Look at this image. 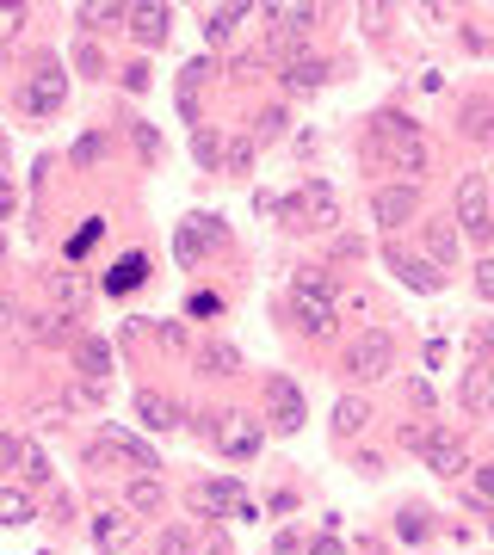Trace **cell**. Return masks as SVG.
Here are the masks:
<instances>
[{
	"instance_id": "6da1fadb",
	"label": "cell",
	"mask_w": 494,
	"mask_h": 555,
	"mask_svg": "<svg viewBox=\"0 0 494 555\" xmlns=\"http://www.w3.org/2000/svg\"><path fill=\"white\" fill-rule=\"evenodd\" d=\"M291 315L303 333H315V340H328L334 333V278L322 266H303L297 284H291Z\"/></svg>"
},
{
	"instance_id": "7a4b0ae2",
	"label": "cell",
	"mask_w": 494,
	"mask_h": 555,
	"mask_svg": "<svg viewBox=\"0 0 494 555\" xmlns=\"http://www.w3.org/2000/svg\"><path fill=\"white\" fill-rule=\"evenodd\" d=\"M198 432L210 438V444H217V451L223 457H254L260 451V438H266V426L254 420V414H235V407H229V414H198Z\"/></svg>"
},
{
	"instance_id": "3957f363",
	"label": "cell",
	"mask_w": 494,
	"mask_h": 555,
	"mask_svg": "<svg viewBox=\"0 0 494 555\" xmlns=\"http://www.w3.org/2000/svg\"><path fill=\"white\" fill-rule=\"evenodd\" d=\"M396 370V340L383 327H365L359 340L346 346V377H359V383H377V377H390Z\"/></svg>"
},
{
	"instance_id": "277c9868",
	"label": "cell",
	"mask_w": 494,
	"mask_h": 555,
	"mask_svg": "<svg viewBox=\"0 0 494 555\" xmlns=\"http://www.w3.org/2000/svg\"><path fill=\"white\" fill-rule=\"evenodd\" d=\"M278 210H291V216H297V229H315V235H328L334 222H340V198H334V185H328V179L297 185V198H291V204H278Z\"/></svg>"
},
{
	"instance_id": "5b68a950",
	"label": "cell",
	"mask_w": 494,
	"mask_h": 555,
	"mask_svg": "<svg viewBox=\"0 0 494 555\" xmlns=\"http://www.w3.org/2000/svg\"><path fill=\"white\" fill-rule=\"evenodd\" d=\"M87 463H124V469H161V457L149 451V444L143 438H136V432H124V426H105L99 438H93V451H87Z\"/></svg>"
},
{
	"instance_id": "8992f818",
	"label": "cell",
	"mask_w": 494,
	"mask_h": 555,
	"mask_svg": "<svg viewBox=\"0 0 494 555\" xmlns=\"http://www.w3.org/2000/svg\"><path fill=\"white\" fill-rule=\"evenodd\" d=\"M457 229H464L470 241H488L494 235V198H488V179L482 173L457 179Z\"/></svg>"
},
{
	"instance_id": "52a82bcc",
	"label": "cell",
	"mask_w": 494,
	"mask_h": 555,
	"mask_svg": "<svg viewBox=\"0 0 494 555\" xmlns=\"http://www.w3.org/2000/svg\"><path fill=\"white\" fill-rule=\"evenodd\" d=\"M186 500H192L198 518H254V500H247L241 481H229V475H223V481H198Z\"/></svg>"
},
{
	"instance_id": "ba28073f",
	"label": "cell",
	"mask_w": 494,
	"mask_h": 555,
	"mask_svg": "<svg viewBox=\"0 0 494 555\" xmlns=\"http://www.w3.org/2000/svg\"><path fill=\"white\" fill-rule=\"evenodd\" d=\"M303 420H309L303 389L291 377H266V426L272 432H303Z\"/></svg>"
},
{
	"instance_id": "9c48e42d",
	"label": "cell",
	"mask_w": 494,
	"mask_h": 555,
	"mask_svg": "<svg viewBox=\"0 0 494 555\" xmlns=\"http://www.w3.org/2000/svg\"><path fill=\"white\" fill-rule=\"evenodd\" d=\"M62 99H68V81H62V68L56 62H38V74L19 87V105L25 111H38V118H50V111H62Z\"/></svg>"
},
{
	"instance_id": "30bf717a",
	"label": "cell",
	"mask_w": 494,
	"mask_h": 555,
	"mask_svg": "<svg viewBox=\"0 0 494 555\" xmlns=\"http://www.w3.org/2000/svg\"><path fill=\"white\" fill-rule=\"evenodd\" d=\"M371 216H377L383 229L396 235L402 222H414V216H420V185H408V179H402V185H377V198H371Z\"/></svg>"
},
{
	"instance_id": "8fae6325",
	"label": "cell",
	"mask_w": 494,
	"mask_h": 555,
	"mask_svg": "<svg viewBox=\"0 0 494 555\" xmlns=\"http://www.w3.org/2000/svg\"><path fill=\"white\" fill-rule=\"evenodd\" d=\"M420 457H427L433 475H464L470 457H464V438L445 432V426H427V438H420Z\"/></svg>"
},
{
	"instance_id": "7c38bea8",
	"label": "cell",
	"mask_w": 494,
	"mask_h": 555,
	"mask_svg": "<svg viewBox=\"0 0 494 555\" xmlns=\"http://www.w3.org/2000/svg\"><path fill=\"white\" fill-rule=\"evenodd\" d=\"M383 259H390V272L408 284V290H420V296H433V290H445V272L439 266H427V259H420V253H408V247H383Z\"/></svg>"
},
{
	"instance_id": "4fadbf2b",
	"label": "cell",
	"mask_w": 494,
	"mask_h": 555,
	"mask_svg": "<svg viewBox=\"0 0 494 555\" xmlns=\"http://www.w3.org/2000/svg\"><path fill=\"white\" fill-rule=\"evenodd\" d=\"M229 235H223V222L217 216H186L180 222V235H173V253H180L186 259V266H192V259H204L210 247H223Z\"/></svg>"
},
{
	"instance_id": "5bb4252c",
	"label": "cell",
	"mask_w": 494,
	"mask_h": 555,
	"mask_svg": "<svg viewBox=\"0 0 494 555\" xmlns=\"http://www.w3.org/2000/svg\"><path fill=\"white\" fill-rule=\"evenodd\" d=\"M457 401H464L476 420H488L494 414V370L488 364H470L464 377H457Z\"/></svg>"
},
{
	"instance_id": "9a60e30c",
	"label": "cell",
	"mask_w": 494,
	"mask_h": 555,
	"mask_svg": "<svg viewBox=\"0 0 494 555\" xmlns=\"http://www.w3.org/2000/svg\"><path fill=\"white\" fill-rule=\"evenodd\" d=\"M0 463H13L25 481H50V463H44V451L31 438H19V432H7L0 438Z\"/></svg>"
},
{
	"instance_id": "2e32d148",
	"label": "cell",
	"mask_w": 494,
	"mask_h": 555,
	"mask_svg": "<svg viewBox=\"0 0 494 555\" xmlns=\"http://www.w3.org/2000/svg\"><path fill=\"white\" fill-rule=\"evenodd\" d=\"M124 19H130V31H136V44H149V50L167 44V31H173V13L161 7V0H143V7H130Z\"/></svg>"
},
{
	"instance_id": "e0dca14e",
	"label": "cell",
	"mask_w": 494,
	"mask_h": 555,
	"mask_svg": "<svg viewBox=\"0 0 494 555\" xmlns=\"http://www.w3.org/2000/svg\"><path fill=\"white\" fill-rule=\"evenodd\" d=\"M278 81H285L291 93H315V87L328 81V62H322V56H309V50H291V56H285V74H278Z\"/></svg>"
},
{
	"instance_id": "ac0fdd59",
	"label": "cell",
	"mask_w": 494,
	"mask_h": 555,
	"mask_svg": "<svg viewBox=\"0 0 494 555\" xmlns=\"http://www.w3.org/2000/svg\"><path fill=\"white\" fill-rule=\"evenodd\" d=\"M75 370H81V377L99 389L105 377H112V346H105L99 333H81V340H75Z\"/></svg>"
},
{
	"instance_id": "d6986e66",
	"label": "cell",
	"mask_w": 494,
	"mask_h": 555,
	"mask_svg": "<svg viewBox=\"0 0 494 555\" xmlns=\"http://www.w3.org/2000/svg\"><path fill=\"white\" fill-rule=\"evenodd\" d=\"M130 537H136V518H130V512H99V518H93V549H99V555L130 549Z\"/></svg>"
},
{
	"instance_id": "ffe728a7",
	"label": "cell",
	"mask_w": 494,
	"mask_h": 555,
	"mask_svg": "<svg viewBox=\"0 0 494 555\" xmlns=\"http://www.w3.org/2000/svg\"><path fill=\"white\" fill-rule=\"evenodd\" d=\"M260 13L272 19V37H278V44H303L309 25H315V7H260Z\"/></svg>"
},
{
	"instance_id": "44dd1931",
	"label": "cell",
	"mask_w": 494,
	"mask_h": 555,
	"mask_svg": "<svg viewBox=\"0 0 494 555\" xmlns=\"http://www.w3.org/2000/svg\"><path fill=\"white\" fill-rule=\"evenodd\" d=\"M136 414H143V426H149V432H173V426H180V407H173L167 395H155V389L136 395Z\"/></svg>"
},
{
	"instance_id": "7402d4cb",
	"label": "cell",
	"mask_w": 494,
	"mask_h": 555,
	"mask_svg": "<svg viewBox=\"0 0 494 555\" xmlns=\"http://www.w3.org/2000/svg\"><path fill=\"white\" fill-rule=\"evenodd\" d=\"M457 247H464V241H457V229H451V222H427V266H457Z\"/></svg>"
},
{
	"instance_id": "603a6c76",
	"label": "cell",
	"mask_w": 494,
	"mask_h": 555,
	"mask_svg": "<svg viewBox=\"0 0 494 555\" xmlns=\"http://www.w3.org/2000/svg\"><path fill=\"white\" fill-rule=\"evenodd\" d=\"M198 370H204V377H235V370H241V352H235L229 340H210V346L198 352Z\"/></svg>"
},
{
	"instance_id": "cb8c5ba5",
	"label": "cell",
	"mask_w": 494,
	"mask_h": 555,
	"mask_svg": "<svg viewBox=\"0 0 494 555\" xmlns=\"http://www.w3.org/2000/svg\"><path fill=\"white\" fill-rule=\"evenodd\" d=\"M457 130H464L470 142H488L494 136V105L488 99H470L464 111H457Z\"/></svg>"
},
{
	"instance_id": "d4e9b609",
	"label": "cell",
	"mask_w": 494,
	"mask_h": 555,
	"mask_svg": "<svg viewBox=\"0 0 494 555\" xmlns=\"http://www.w3.org/2000/svg\"><path fill=\"white\" fill-rule=\"evenodd\" d=\"M143 278H149V259H143V253H124L118 266L105 272V290H118V296H124V290H136Z\"/></svg>"
},
{
	"instance_id": "484cf974",
	"label": "cell",
	"mask_w": 494,
	"mask_h": 555,
	"mask_svg": "<svg viewBox=\"0 0 494 555\" xmlns=\"http://www.w3.org/2000/svg\"><path fill=\"white\" fill-rule=\"evenodd\" d=\"M50 296L62 303V315H75L87 303V278L81 272H50Z\"/></svg>"
},
{
	"instance_id": "4316f807",
	"label": "cell",
	"mask_w": 494,
	"mask_h": 555,
	"mask_svg": "<svg viewBox=\"0 0 494 555\" xmlns=\"http://www.w3.org/2000/svg\"><path fill=\"white\" fill-rule=\"evenodd\" d=\"M365 426H371V407H365L359 395H346V401L334 407V432H340V438H359Z\"/></svg>"
},
{
	"instance_id": "83f0119b",
	"label": "cell",
	"mask_w": 494,
	"mask_h": 555,
	"mask_svg": "<svg viewBox=\"0 0 494 555\" xmlns=\"http://www.w3.org/2000/svg\"><path fill=\"white\" fill-rule=\"evenodd\" d=\"M161 500H167V494H161L155 475H136V481H130V512H161Z\"/></svg>"
},
{
	"instance_id": "f1b7e54d",
	"label": "cell",
	"mask_w": 494,
	"mask_h": 555,
	"mask_svg": "<svg viewBox=\"0 0 494 555\" xmlns=\"http://www.w3.org/2000/svg\"><path fill=\"white\" fill-rule=\"evenodd\" d=\"M0 525H31V494L25 488H0Z\"/></svg>"
},
{
	"instance_id": "f546056e",
	"label": "cell",
	"mask_w": 494,
	"mask_h": 555,
	"mask_svg": "<svg viewBox=\"0 0 494 555\" xmlns=\"http://www.w3.org/2000/svg\"><path fill=\"white\" fill-rule=\"evenodd\" d=\"M235 19H247V7H210L204 13V37H210V44H223V37L235 31Z\"/></svg>"
},
{
	"instance_id": "4dcf8cb0",
	"label": "cell",
	"mask_w": 494,
	"mask_h": 555,
	"mask_svg": "<svg viewBox=\"0 0 494 555\" xmlns=\"http://www.w3.org/2000/svg\"><path fill=\"white\" fill-rule=\"evenodd\" d=\"M192 155H198V167L217 173V161H223V136H217V130H192Z\"/></svg>"
},
{
	"instance_id": "1f68e13d",
	"label": "cell",
	"mask_w": 494,
	"mask_h": 555,
	"mask_svg": "<svg viewBox=\"0 0 494 555\" xmlns=\"http://www.w3.org/2000/svg\"><path fill=\"white\" fill-rule=\"evenodd\" d=\"M31 333H38V340H75V315H38V327H31Z\"/></svg>"
},
{
	"instance_id": "d6a6232c",
	"label": "cell",
	"mask_w": 494,
	"mask_h": 555,
	"mask_svg": "<svg viewBox=\"0 0 494 555\" xmlns=\"http://www.w3.org/2000/svg\"><path fill=\"white\" fill-rule=\"evenodd\" d=\"M124 13H130V7H105V0H93V7H81V25H87V31H105V25H118Z\"/></svg>"
},
{
	"instance_id": "836d02e7",
	"label": "cell",
	"mask_w": 494,
	"mask_h": 555,
	"mask_svg": "<svg viewBox=\"0 0 494 555\" xmlns=\"http://www.w3.org/2000/svg\"><path fill=\"white\" fill-rule=\"evenodd\" d=\"M278 136H285V111H260V118H254V142H278Z\"/></svg>"
},
{
	"instance_id": "e575fe53",
	"label": "cell",
	"mask_w": 494,
	"mask_h": 555,
	"mask_svg": "<svg viewBox=\"0 0 494 555\" xmlns=\"http://www.w3.org/2000/svg\"><path fill=\"white\" fill-rule=\"evenodd\" d=\"M223 167H229V173H247V167H254V142H235L229 155H223Z\"/></svg>"
},
{
	"instance_id": "d590c367",
	"label": "cell",
	"mask_w": 494,
	"mask_h": 555,
	"mask_svg": "<svg viewBox=\"0 0 494 555\" xmlns=\"http://www.w3.org/2000/svg\"><path fill=\"white\" fill-rule=\"evenodd\" d=\"M99 155H105V136H81V142H75V161H81V167H93Z\"/></svg>"
},
{
	"instance_id": "8d00e7d4",
	"label": "cell",
	"mask_w": 494,
	"mask_h": 555,
	"mask_svg": "<svg viewBox=\"0 0 494 555\" xmlns=\"http://www.w3.org/2000/svg\"><path fill=\"white\" fill-rule=\"evenodd\" d=\"M99 229H105V222H99V216H87V229H81L75 241H68V253H75V259H81V253H87V247L99 241Z\"/></svg>"
},
{
	"instance_id": "74e56055",
	"label": "cell",
	"mask_w": 494,
	"mask_h": 555,
	"mask_svg": "<svg viewBox=\"0 0 494 555\" xmlns=\"http://www.w3.org/2000/svg\"><path fill=\"white\" fill-rule=\"evenodd\" d=\"M192 543H186V531H161V543L149 549V555H186Z\"/></svg>"
},
{
	"instance_id": "f35d334b",
	"label": "cell",
	"mask_w": 494,
	"mask_h": 555,
	"mask_svg": "<svg viewBox=\"0 0 494 555\" xmlns=\"http://www.w3.org/2000/svg\"><path fill=\"white\" fill-rule=\"evenodd\" d=\"M136 148H143V161H155V155H161V136H155V124H136Z\"/></svg>"
},
{
	"instance_id": "ab89813d",
	"label": "cell",
	"mask_w": 494,
	"mask_h": 555,
	"mask_svg": "<svg viewBox=\"0 0 494 555\" xmlns=\"http://www.w3.org/2000/svg\"><path fill=\"white\" fill-rule=\"evenodd\" d=\"M186 309H192V315H223V296H210V290H198V296H192Z\"/></svg>"
},
{
	"instance_id": "60d3db41",
	"label": "cell",
	"mask_w": 494,
	"mask_h": 555,
	"mask_svg": "<svg viewBox=\"0 0 494 555\" xmlns=\"http://www.w3.org/2000/svg\"><path fill=\"white\" fill-rule=\"evenodd\" d=\"M408 543H420V537H427V518H420V512H402V525H396Z\"/></svg>"
},
{
	"instance_id": "b9f144b4",
	"label": "cell",
	"mask_w": 494,
	"mask_h": 555,
	"mask_svg": "<svg viewBox=\"0 0 494 555\" xmlns=\"http://www.w3.org/2000/svg\"><path fill=\"white\" fill-rule=\"evenodd\" d=\"M19 25H25V7H0V37H19Z\"/></svg>"
},
{
	"instance_id": "7bdbcfd3",
	"label": "cell",
	"mask_w": 494,
	"mask_h": 555,
	"mask_svg": "<svg viewBox=\"0 0 494 555\" xmlns=\"http://www.w3.org/2000/svg\"><path fill=\"white\" fill-rule=\"evenodd\" d=\"M192 555H229V537H223V531H210L204 543H192Z\"/></svg>"
},
{
	"instance_id": "ee69618b",
	"label": "cell",
	"mask_w": 494,
	"mask_h": 555,
	"mask_svg": "<svg viewBox=\"0 0 494 555\" xmlns=\"http://www.w3.org/2000/svg\"><path fill=\"white\" fill-rule=\"evenodd\" d=\"M124 87L143 93V87H149V62H130V68H124Z\"/></svg>"
},
{
	"instance_id": "f6af8a7d",
	"label": "cell",
	"mask_w": 494,
	"mask_h": 555,
	"mask_svg": "<svg viewBox=\"0 0 494 555\" xmlns=\"http://www.w3.org/2000/svg\"><path fill=\"white\" fill-rule=\"evenodd\" d=\"M13 204H19V192H13V179H7V173H0V222H7V216H13Z\"/></svg>"
},
{
	"instance_id": "bcb514c9",
	"label": "cell",
	"mask_w": 494,
	"mask_h": 555,
	"mask_svg": "<svg viewBox=\"0 0 494 555\" xmlns=\"http://www.w3.org/2000/svg\"><path fill=\"white\" fill-rule=\"evenodd\" d=\"M334 253H340V259H365V241H359V235H340Z\"/></svg>"
},
{
	"instance_id": "7dc6e473",
	"label": "cell",
	"mask_w": 494,
	"mask_h": 555,
	"mask_svg": "<svg viewBox=\"0 0 494 555\" xmlns=\"http://www.w3.org/2000/svg\"><path fill=\"white\" fill-rule=\"evenodd\" d=\"M0 327H19V303H13L7 290H0Z\"/></svg>"
},
{
	"instance_id": "c3c4849f",
	"label": "cell",
	"mask_w": 494,
	"mask_h": 555,
	"mask_svg": "<svg viewBox=\"0 0 494 555\" xmlns=\"http://www.w3.org/2000/svg\"><path fill=\"white\" fill-rule=\"evenodd\" d=\"M476 290L494 296V259H482V266H476Z\"/></svg>"
},
{
	"instance_id": "681fc988",
	"label": "cell",
	"mask_w": 494,
	"mask_h": 555,
	"mask_svg": "<svg viewBox=\"0 0 494 555\" xmlns=\"http://www.w3.org/2000/svg\"><path fill=\"white\" fill-rule=\"evenodd\" d=\"M75 62H81V68H87V74H99V68H105V62H99V50H93V44H81V50H75Z\"/></svg>"
},
{
	"instance_id": "f907efd6",
	"label": "cell",
	"mask_w": 494,
	"mask_h": 555,
	"mask_svg": "<svg viewBox=\"0 0 494 555\" xmlns=\"http://www.w3.org/2000/svg\"><path fill=\"white\" fill-rule=\"evenodd\" d=\"M309 555H346V549H340V537H315V543H309Z\"/></svg>"
},
{
	"instance_id": "816d5d0a",
	"label": "cell",
	"mask_w": 494,
	"mask_h": 555,
	"mask_svg": "<svg viewBox=\"0 0 494 555\" xmlns=\"http://www.w3.org/2000/svg\"><path fill=\"white\" fill-rule=\"evenodd\" d=\"M476 494H482V500H494V463H488V469H476Z\"/></svg>"
},
{
	"instance_id": "f5cc1de1",
	"label": "cell",
	"mask_w": 494,
	"mask_h": 555,
	"mask_svg": "<svg viewBox=\"0 0 494 555\" xmlns=\"http://www.w3.org/2000/svg\"><path fill=\"white\" fill-rule=\"evenodd\" d=\"M278 555H303V543H297V537L285 531V537H278Z\"/></svg>"
},
{
	"instance_id": "db71d44e",
	"label": "cell",
	"mask_w": 494,
	"mask_h": 555,
	"mask_svg": "<svg viewBox=\"0 0 494 555\" xmlns=\"http://www.w3.org/2000/svg\"><path fill=\"white\" fill-rule=\"evenodd\" d=\"M476 340H482V352H494V327H482V333H476Z\"/></svg>"
},
{
	"instance_id": "11a10c76",
	"label": "cell",
	"mask_w": 494,
	"mask_h": 555,
	"mask_svg": "<svg viewBox=\"0 0 494 555\" xmlns=\"http://www.w3.org/2000/svg\"><path fill=\"white\" fill-rule=\"evenodd\" d=\"M0 259H7V241H0Z\"/></svg>"
},
{
	"instance_id": "9f6ffc18",
	"label": "cell",
	"mask_w": 494,
	"mask_h": 555,
	"mask_svg": "<svg viewBox=\"0 0 494 555\" xmlns=\"http://www.w3.org/2000/svg\"><path fill=\"white\" fill-rule=\"evenodd\" d=\"M488 198H494V192H488Z\"/></svg>"
}]
</instances>
